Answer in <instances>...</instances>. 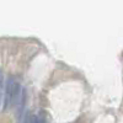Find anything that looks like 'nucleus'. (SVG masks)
I'll list each match as a JSON object with an SVG mask.
<instances>
[{
  "mask_svg": "<svg viewBox=\"0 0 123 123\" xmlns=\"http://www.w3.org/2000/svg\"><path fill=\"white\" fill-rule=\"evenodd\" d=\"M20 91H21V89H20L18 83L14 78H9L5 87V92H4V106H3L4 111H6L14 104H18Z\"/></svg>",
  "mask_w": 123,
  "mask_h": 123,
  "instance_id": "obj_1",
  "label": "nucleus"
},
{
  "mask_svg": "<svg viewBox=\"0 0 123 123\" xmlns=\"http://www.w3.org/2000/svg\"><path fill=\"white\" fill-rule=\"evenodd\" d=\"M30 123H46V121L42 116H31Z\"/></svg>",
  "mask_w": 123,
  "mask_h": 123,
  "instance_id": "obj_2",
  "label": "nucleus"
},
{
  "mask_svg": "<svg viewBox=\"0 0 123 123\" xmlns=\"http://www.w3.org/2000/svg\"><path fill=\"white\" fill-rule=\"evenodd\" d=\"M30 121H31V116H30V113H28V111H26L25 115H24V117H22V119L20 121V123H30Z\"/></svg>",
  "mask_w": 123,
  "mask_h": 123,
  "instance_id": "obj_3",
  "label": "nucleus"
},
{
  "mask_svg": "<svg viewBox=\"0 0 123 123\" xmlns=\"http://www.w3.org/2000/svg\"><path fill=\"white\" fill-rule=\"evenodd\" d=\"M4 87H3V80H0V105H1V97H3V94H4Z\"/></svg>",
  "mask_w": 123,
  "mask_h": 123,
  "instance_id": "obj_4",
  "label": "nucleus"
}]
</instances>
